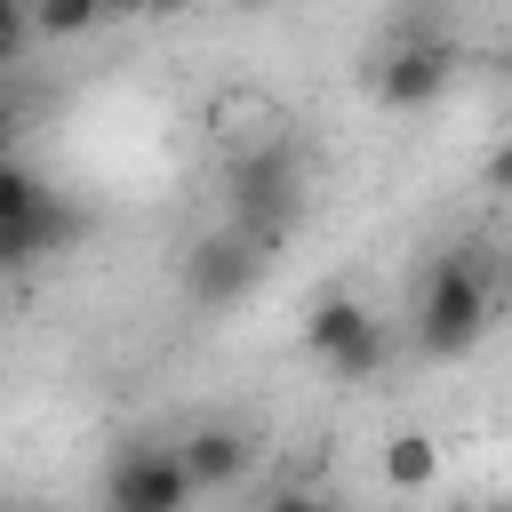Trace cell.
I'll list each match as a JSON object with an SVG mask.
<instances>
[{
	"instance_id": "cell-9",
	"label": "cell",
	"mask_w": 512,
	"mask_h": 512,
	"mask_svg": "<svg viewBox=\"0 0 512 512\" xmlns=\"http://www.w3.org/2000/svg\"><path fill=\"white\" fill-rule=\"evenodd\" d=\"M440 480V440L432 432H392L384 440V488L392 496H424Z\"/></svg>"
},
{
	"instance_id": "cell-13",
	"label": "cell",
	"mask_w": 512,
	"mask_h": 512,
	"mask_svg": "<svg viewBox=\"0 0 512 512\" xmlns=\"http://www.w3.org/2000/svg\"><path fill=\"white\" fill-rule=\"evenodd\" d=\"M32 40V16H24V0H0V56H16Z\"/></svg>"
},
{
	"instance_id": "cell-7",
	"label": "cell",
	"mask_w": 512,
	"mask_h": 512,
	"mask_svg": "<svg viewBox=\"0 0 512 512\" xmlns=\"http://www.w3.org/2000/svg\"><path fill=\"white\" fill-rule=\"evenodd\" d=\"M72 232H80V216H72V208H64V200L48 192V200H40L32 216L0 224V264H8V272H24V264H40V256H56V248H64Z\"/></svg>"
},
{
	"instance_id": "cell-1",
	"label": "cell",
	"mask_w": 512,
	"mask_h": 512,
	"mask_svg": "<svg viewBox=\"0 0 512 512\" xmlns=\"http://www.w3.org/2000/svg\"><path fill=\"white\" fill-rule=\"evenodd\" d=\"M488 312H496L488 264H480L472 248L432 256V272H424V288H416V352H424V360H464V352L488 336Z\"/></svg>"
},
{
	"instance_id": "cell-2",
	"label": "cell",
	"mask_w": 512,
	"mask_h": 512,
	"mask_svg": "<svg viewBox=\"0 0 512 512\" xmlns=\"http://www.w3.org/2000/svg\"><path fill=\"white\" fill-rule=\"evenodd\" d=\"M296 192H304L296 152H288L280 136H264L256 152L232 160V232H248L256 248H272V232L296 216Z\"/></svg>"
},
{
	"instance_id": "cell-8",
	"label": "cell",
	"mask_w": 512,
	"mask_h": 512,
	"mask_svg": "<svg viewBox=\"0 0 512 512\" xmlns=\"http://www.w3.org/2000/svg\"><path fill=\"white\" fill-rule=\"evenodd\" d=\"M368 328H376V312H368L360 296H320V304H312V320H304V344H312L320 360H336V352H344V344H360Z\"/></svg>"
},
{
	"instance_id": "cell-14",
	"label": "cell",
	"mask_w": 512,
	"mask_h": 512,
	"mask_svg": "<svg viewBox=\"0 0 512 512\" xmlns=\"http://www.w3.org/2000/svg\"><path fill=\"white\" fill-rule=\"evenodd\" d=\"M264 512H336V496H328V488H280Z\"/></svg>"
},
{
	"instance_id": "cell-4",
	"label": "cell",
	"mask_w": 512,
	"mask_h": 512,
	"mask_svg": "<svg viewBox=\"0 0 512 512\" xmlns=\"http://www.w3.org/2000/svg\"><path fill=\"white\" fill-rule=\"evenodd\" d=\"M192 504V488H184V472H176V456L160 448V440H128L120 456H112V472H104V512H184Z\"/></svg>"
},
{
	"instance_id": "cell-10",
	"label": "cell",
	"mask_w": 512,
	"mask_h": 512,
	"mask_svg": "<svg viewBox=\"0 0 512 512\" xmlns=\"http://www.w3.org/2000/svg\"><path fill=\"white\" fill-rule=\"evenodd\" d=\"M24 16H32V32H48V40H72V32H96V24H104L96 0H40V8H24Z\"/></svg>"
},
{
	"instance_id": "cell-11",
	"label": "cell",
	"mask_w": 512,
	"mask_h": 512,
	"mask_svg": "<svg viewBox=\"0 0 512 512\" xmlns=\"http://www.w3.org/2000/svg\"><path fill=\"white\" fill-rule=\"evenodd\" d=\"M40 200H48V184H40V176H32L24 160H8V152H0V224H16V216H32Z\"/></svg>"
},
{
	"instance_id": "cell-12",
	"label": "cell",
	"mask_w": 512,
	"mask_h": 512,
	"mask_svg": "<svg viewBox=\"0 0 512 512\" xmlns=\"http://www.w3.org/2000/svg\"><path fill=\"white\" fill-rule=\"evenodd\" d=\"M384 360H392V336H384V320H376V328H368V336H360V344H344V352H336V360H328V368H336V376H344V384H368V376H376V368H384Z\"/></svg>"
},
{
	"instance_id": "cell-15",
	"label": "cell",
	"mask_w": 512,
	"mask_h": 512,
	"mask_svg": "<svg viewBox=\"0 0 512 512\" xmlns=\"http://www.w3.org/2000/svg\"><path fill=\"white\" fill-rule=\"evenodd\" d=\"M464 512H504V504H464Z\"/></svg>"
},
{
	"instance_id": "cell-3",
	"label": "cell",
	"mask_w": 512,
	"mask_h": 512,
	"mask_svg": "<svg viewBox=\"0 0 512 512\" xmlns=\"http://www.w3.org/2000/svg\"><path fill=\"white\" fill-rule=\"evenodd\" d=\"M448 80H456V40L448 32H424V24L400 48H384V64H376V96L392 112H424L432 96H448Z\"/></svg>"
},
{
	"instance_id": "cell-6",
	"label": "cell",
	"mask_w": 512,
	"mask_h": 512,
	"mask_svg": "<svg viewBox=\"0 0 512 512\" xmlns=\"http://www.w3.org/2000/svg\"><path fill=\"white\" fill-rule=\"evenodd\" d=\"M168 456H176L184 488H192V496H208V488H232V480L256 464V440H248L240 424H192Z\"/></svg>"
},
{
	"instance_id": "cell-5",
	"label": "cell",
	"mask_w": 512,
	"mask_h": 512,
	"mask_svg": "<svg viewBox=\"0 0 512 512\" xmlns=\"http://www.w3.org/2000/svg\"><path fill=\"white\" fill-rule=\"evenodd\" d=\"M264 280V248L248 240V232H216V240H200L192 256H184V296L192 304H240L248 288Z\"/></svg>"
}]
</instances>
